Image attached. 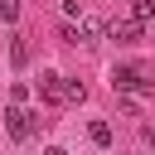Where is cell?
I'll return each mask as SVG.
<instances>
[{
    "mask_svg": "<svg viewBox=\"0 0 155 155\" xmlns=\"http://www.w3.org/2000/svg\"><path fill=\"white\" fill-rule=\"evenodd\" d=\"M34 126H39V111H29V107H10V111H5V131H10L15 140H24Z\"/></svg>",
    "mask_w": 155,
    "mask_h": 155,
    "instance_id": "1",
    "label": "cell"
},
{
    "mask_svg": "<svg viewBox=\"0 0 155 155\" xmlns=\"http://www.w3.org/2000/svg\"><path fill=\"white\" fill-rule=\"evenodd\" d=\"M111 87H121V92H150V73L145 68H111Z\"/></svg>",
    "mask_w": 155,
    "mask_h": 155,
    "instance_id": "2",
    "label": "cell"
},
{
    "mask_svg": "<svg viewBox=\"0 0 155 155\" xmlns=\"http://www.w3.org/2000/svg\"><path fill=\"white\" fill-rule=\"evenodd\" d=\"M140 24H145V19H136V15H131V19H111V24H107V39H116V44H140V34H145Z\"/></svg>",
    "mask_w": 155,
    "mask_h": 155,
    "instance_id": "3",
    "label": "cell"
},
{
    "mask_svg": "<svg viewBox=\"0 0 155 155\" xmlns=\"http://www.w3.org/2000/svg\"><path fill=\"white\" fill-rule=\"evenodd\" d=\"M39 97H44V102H63V73L44 68V73H39Z\"/></svg>",
    "mask_w": 155,
    "mask_h": 155,
    "instance_id": "4",
    "label": "cell"
},
{
    "mask_svg": "<svg viewBox=\"0 0 155 155\" xmlns=\"http://www.w3.org/2000/svg\"><path fill=\"white\" fill-rule=\"evenodd\" d=\"M10 63H15V68H29V44H24L19 34H10Z\"/></svg>",
    "mask_w": 155,
    "mask_h": 155,
    "instance_id": "5",
    "label": "cell"
},
{
    "mask_svg": "<svg viewBox=\"0 0 155 155\" xmlns=\"http://www.w3.org/2000/svg\"><path fill=\"white\" fill-rule=\"evenodd\" d=\"M63 102H73V107H82V102H87V87H82L78 78H63Z\"/></svg>",
    "mask_w": 155,
    "mask_h": 155,
    "instance_id": "6",
    "label": "cell"
},
{
    "mask_svg": "<svg viewBox=\"0 0 155 155\" xmlns=\"http://www.w3.org/2000/svg\"><path fill=\"white\" fill-rule=\"evenodd\" d=\"M87 136H92V145H102V150L111 145V126H107V121H92V126H87Z\"/></svg>",
    "mask_w": 155,
    "mask_h": 155,
    "instance_id": "7",
    "label": "cell"
},
{
    "mask_svg": "<svg viewBox=\"0 0 155 155\" xmlns=\"http://www.w3.org/2000/svg\"><path fill=\"white\" fill-rule=\"evenodd\" d=\"M15 15H19V0H0V19L15 24Z\"/></svg>",
    "mask_w": 155,
    "mask_h": 155,
    "instance_id": "8",
    "label": "cell"
},
{
    "mask_svg": "<svg viewBox=\"0 0 155 155\" xmlns=\"http://www.w3.org/2000/svg\"><path fill=\"white\" fill-rule=\"evenodd\" d=\"M24 97H29V87H24V82H15V87H10V102H15V107H24Z\"/></svg>",
    "mask_w": 155,
    "mask_h": 155,
    "instance_id": "9",
    "label": "cell"
},
{
    "mask_svg": "<svg viewBox=\"0 0 155 155\" xmlns=\"http://www.w3.org/2000/svg\"><path fill=\"white\" fill-rule=\"evenodd\" d=\"M155 15V0H136V19H150Z\"/></svg>",
    "mask_w": 155,
    "mask_h": 155,
    "instance_id": "10",
    "label": "cell"
},
{
    "mask_svg": "<svg viewBox=\"0 0 155 155\" xmlns=\"http://www.w3.org/2000/svg\"><path fill=\"white\" fill-rule=\"evenodd\" d=\"M44 155H68V150H63V145H48V150H44Z\"/></svg>",
    "mask_w": 155,
    "mask_h": 155,
    "instance_id": "11",
    "label": "cell"
}]
</instances>
